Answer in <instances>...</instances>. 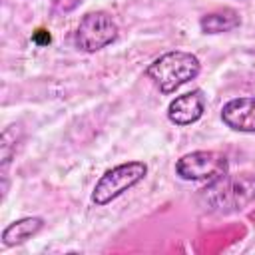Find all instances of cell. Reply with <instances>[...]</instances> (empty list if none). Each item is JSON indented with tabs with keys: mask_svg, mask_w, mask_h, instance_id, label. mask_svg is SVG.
I'll list each match as a JSON object with an SVG mask.
<instances>
[{
	"mask_svg": "<svg viewBox=\"0 0 255 255\" xmlns=\"http://www.w3.org/2000/svg\"><path fill=\"white\" fill-rule=\"evenodd\" d=\"M227 171V155L215 149L189 151L175 161V175L183 181H211Z\"/></svg>",
	"mask_w": 255,
	"mask_h": 255,
	"instance_id": "cell-5",
	"label": "cell"
},
{
	"mask_svg": "<svg viewBox=\"0 0 255 255\" xmlns=\"http://www.w3.org/2000/svg\"><path fill=\"white\" fill-rule=\"evenodd\" d=\"M201 72V62L195 54L185 50H169L155 58L147 68L145 76L161 94H173L183 84L195 80Z\"/></svg>",
	"mask_w": 255,
	"mask_h": 255,
	"instance_id": "cell-2",
	"label": "cell"
},
{
	"mask_svg": "<svg viewBox=\"0 0 255 255\" xmlns=\"http://www.w3.org/2000/svg\"><path fill=\"white\" fill-rule=\"evenodd\" d=\"M147 175V165L143 161H126L120 163L108 171L96 181L92 191V203L98 207H104L124 195L128 189L137 185Z\"/></svg>",
	"mask_w": 255,
	"mask_h": 255,
	"instance_id": "cell-4",
	"label": "cell"
},
{
	"mask_svg": "<svg viewBox=\"0 0 255 255\" xmlns=\"http://www.w3.org/2000/svg\"><path fill=\"white\" fill-rule=\"evenodd\" d=\"M203 112H205V96L197 88L181 96H175L169 102L167 120L175 126H191L203 118Z\"/></svg>",
	"mask_w": 255,
	"mask_h": 255,
	"instance_id": "cell-6",
	"label": "cell"
},
{
	"mask_svg": "<svg viewBox=\"0 0 255 255\" xmlns=\"http://www.w3.org/2000/svg\"><path fill=\"white\" fill-rule=\"evenodd\" d=\"M80 2H82V0H54V12H60V14H62V12H64V14H66V12H72Z\"/></svg>",
	"mask_w": 255,
	"mask_h": 255,
	"instance_id": "cell-11",
	"label": "cell"
},
{
	"mask_svg": "<svg viewBox=\"0 0 255 255\" xmlns=\"http://www.w3.org/2000/svg\"><path fill=\"white\" fill-rule=\"evenodd\" d=\"M18 147V139H16V126H8L2 131V139H0V153H2V169H6L16 153Z\"/></svg>",
	"mask_w": 255,
	"mask_h": 255,
	"instance_id": "cell-10",
	"label": "cell"
},
{
	"mask_svg": "<svg viewBox=\"0 0 255 255\" xmlns=\"http://www.w3.org/2000/svg\"><path fill=\"white\" fill-rule=\"evenodd\" d=\"M42 229H44V219L38 217V215L16 219L8 227H4V231H2V243H4V247L22 245L28 239H32L34 235H38Z\"/></svg>",
	"mask_w": 255,
	"mask_h": 255,
	"instance_id": "cell-8",
	"label": "cell"
},
{
	"mask_svg": "<svg viewBox=\"0 0 255 255\" xmlns=\"http://www.w3.org/2000/svg\"><path fill=\"white\" fill-rule=\"evenodd\" d=\"M255 201V173H223L197 191V203L217 215L243 211Z\"/></svg>",
	"mask_w": 255,
	"mask_h": 255,
	"instance_id": "cell-1",
	"label": "cell"
},
{
	"mask_svg": "<svg viewBox=\"0 0 255 255\" xmlns=\"http://www.w3.org/2000/svg\"><path fill=\"white\" fill-rule=\"evenodd\" d=\"M221 122L241 133H255V96L233 98L221 108Z\"/></svg>",
	"mask_w": 255,
	"mask_h": 255,
	"instance_id": "cell-7",
	"label": "cell"
},
{
	"mask_svg": "<svg viewBox=\"0 0 255 255\" xmlns=\"http://www.w3.org/2000/svg\"><path fill=\"white\" fill-rule=\"evenodd\" d=\"M118 34H120L118 22L110 12L92 10L80 18L74 32V44L78 50L86 54H94L114 44L118 40Z\"/></svg>",
	"mask_w": 255,
	"mask_h": 255,
	"instance_id": "cell-3",
	"label": "cell"
},
{
	"mask_svg": "<svg viewBox=\"0 0 255 255\" xmlns=\"http://www.w3.org/2000/svg\"><path fill=\"white\" fill-rule=\"evenodd\" d=\"M241 24L237 10L233 8H217L199 18V28L203 34H223L231 32Z\"/></svg>",
	"mask_w": 255,
	"mask_h": 255,
	"instance_id": "cell-9",
	"label": "cell"
}]
</instances>
